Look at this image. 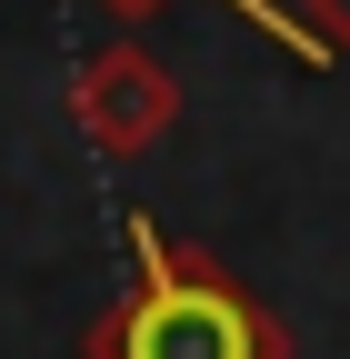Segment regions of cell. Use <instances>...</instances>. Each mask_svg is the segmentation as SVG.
<instances>
[{
  "instance_id": "cell-1",
  "label": "cell",
  "mask_w": 350,
  "mask_h": 359,
  "mask_svg": "<svg viewBox=\"0 0 350 359\" xmlns=\"http://www.w3.org/2000/svg\"><path fill=\"white\" fill-rule=\"evenodd\" d=\"M130 269L141 280L80 330V359H290V330L271 320V299L200 240L130 219Z\"/></svg>"
},
{
  "instance_id": "cell-2",
  "label": "cell",
  "mask_w": 350,
  "mask_h": 359,
  "mask_svg": "<svg viewBox=\"0 0 350 359\" xmlns=\"http://www.w3.org/2000/svg\"><path fill=\"white\" fill-rule=\"evenodd\" d=\"M70 120H80V140L110 150V160H141L170 120H181V80H170L141 40H110L101 60H80L70 80Z\"/></svg>"
},
{
  "instance_id": "cell-3",
  "label": "cell",
  "mask_w": 350,
  "mask_h": 359,
  "mask_svg": "<svg viewBox=\"0 0 350 359\" xmlns=\"http://www.w3.org/2000/svg\"><path fill=\"white\" fill-rule=\"evenodd\" d=\"M101 11H110V20H150V11H160V0H101ZM221 11H240L250 30H271V40H280V50H300V60H330V50H320V40H311V20H300V11H290V0H221Z\"/></svg>"
},
{
  "instance_id": "cell-4",
  "label": "cell",
  "mask_w": 350,
  "mask_h": 359,
  "mask_svg": "<svg viewBox=\"0 0 350 359\" xmlns=\"http://www.w3.org/2000/svg\"><path fill=\"white\" fill-rule=\"evenodd\" d=\"M300 20H311V40L320 50H350V0H290Z\"/></svg>"
}]
</instances>
